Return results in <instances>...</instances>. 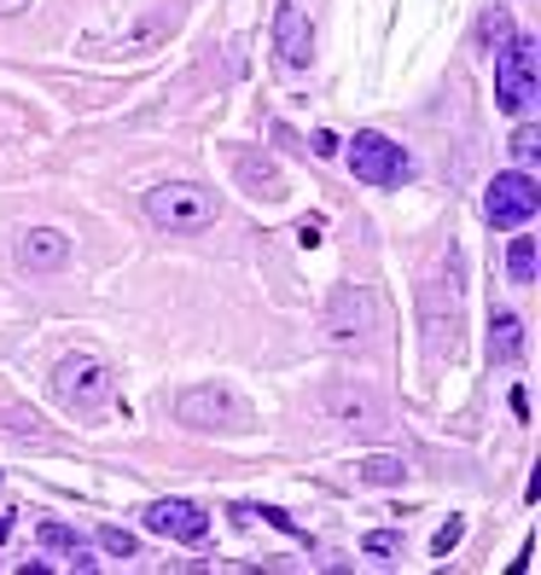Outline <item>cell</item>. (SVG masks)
Masks as SVG:
<instances>
[{
    "mask_svg": "<svg viewBox=\"0 0 541 575\" xmlns=\"http://www.w3.org/2000/svg\"><path fill=\"white\" fill-rule=\"evenodd\" d=\"M541 209V192H535V175L530 169H512L501 180H489L483 187V216L495 227H530Z\"/></svg>",
    "mask_w": 541,
    "mask_h": 575,
    "instance_id": "cell-8",
    "label": "cell"
},
{
    "mask_svg": "<svg viewBox=\"0 0 541 575\" xmlns=\"http://www.w3.org/2000/svg\"><path fill=\"white\" fill-rule=\"evenodd\" d=\"M495 99H501L506 117H530V111H535V41H530V36H512V41L501 47Z\"/></svg>",
    "mask_w": 541,
    "mask_h": 575,
    "instance_id": "cell-5",
    "label": "cell"
},
{
    "mask_svg": "<svg viewBox=\"0 0 541 575\" xmlns=\"http://www.w3.org/2000/svg\"><path fill=\"white\" fill-rule=\"evenodd\" d=\"M175 418L187 430L222 436V430H239L250 418V407L234 396V389H222V384H198V389H180V396H175Z\"/></svg>",
    "mask_w": 541,
    "mask_h": 575,
    "instance_id": "cell-4",
    "label": "cell"
},
{
    "mask_svg": "<svg viewBox=\"0 0 541 575\" xmlns=\"http://www.w3.org/2000/svg\"><path fill=\"white\" fill-rule=\"evenodd\" d=\"M146 529L175 535V541H187V546H204V535H210V517H204L193 500H151V506H146Z\"/></svg>",
    "mask_w": 541,
    "mask_h": 575,
    "instance_id": "cell-11",
    "label": "cell"
},
{
    "mask_svg": "<svg viewBox=\"0 0 541 575\" xmlns=\"http://www.w3.org/2000/svg\"><path fill=\"white\" fill-rule=\"evenodd\" d=\"M460 529H466V523H460V517H449V523H443V535H436V553H449V546L460 541Z\"/></svg>",
    "mask_w": 541,
    "mask_h": 575,
    "instance_id": "cell-22",
    "label": "cell"
},
{
    "mask_svg": "<svg viewBox=\"0 0 541 575\" xmlns=\"http://www.w3.org/2000/svg\"><path fill=\"white\" fill-rule=\"evenodd\" d=\"M216 216H222V198L210 187H193V180H169V187L146 192V221L158 232H204L216 227Z\"/></svg>",
    "mask_w": 541,
    "mask_h": 575,
    "instance_id": "cell-1",
    "label": "cell"
},
{
    "mask_svg": "<svg viewBox=\"0 0 541 575\" xmlns=\"http://www.w3.org/2000/svg\"><path fill=\"white\" fill-rule=\"evenodd\" d=\"M274 41H279V65H292V70H303L308 59H315V23L303 18V7H279V18H274Z\"/></svg>",
    "mask_w": 541,
    "mask_h": 575,
    "instance_id": "cell-12",
    "label": "cell"
},
{
    "mask_svg": "<svg viewBox=\"0 0 541 575\" xmlns=\"http://www.w3.org/2000/svg\"><path fill=\"white\" fill-rule=\"evenodd\" d=\"M70 261V232L59 227H23L18 232V268L23 274H59Z\"/></svg>",
    "mask_w": 541,
    "mask_h": 575,
    "instance_id": "cell-10",
    "label": "cell"
},
{
    "mask_svg": "<svg viewBox=\"0 0 541 575\" xmlns=\"http://www.w3.org/2000/svg\"><path fill=\"white\" fill-rule=\"evenodd\" d=\"M41 546H47V553H76V535L65 529V523H41Z\"/></svg>",
    "mask_w": 541,
    "mask_h": 575,
    "instance_id": "cell-17",
    "label": "cell"
},
{
    "mask_svg": "<svg viewBox=\"0 0 541 575\" xmlns=\"http://www.w3.org/2000/svg\"><path fill=\"white\" fill-rule=\"evenodd\" d=\"M512 157H519L524 169H535V128H524V135L512 140Z\"/></svg>",
    "mask_w": 541,
    "mask_h": 575,
    "instance_id": "cell-20",
    "label": "cell"
},
{
    "mask_svg": "<svg viewBox=\"0 0 541 575\" xmlns=\"http://www.w3.org/2000/svg\"><path fill=\"white\" fill-rule=\"evenodd\" d=\"M7 535H12V512H7V517H0V541H7Z\"/></svg>",
    "mask_w": 541,
    "mask_h": 575,
    "instance_id": "cell-24",
    "label": "cell"
},
{
    "mask_svg": "<svg viewBox=\"0 0 541 575\" xmlns=\"http://www.w3.org/2000/svg\"><path fill=\"white\" fill-rule=\"evenodd\" d=\"M420 314H425V326L436 331V355H443L449 331L460 326V250H443V268H436L425 279V291H420Z\"/></svg>",
    "mask_w": 541,
    "mask_h": 575,
    "instance_id": "cell-7",
    "label": "cell"
},
{
    "mask_svg": "<svg viewBox=\"0 0 541 575\" xmlns=\"http://www.w3.org/2000/svg\"><path fill=\"white\" fill-rule=\"evenodd\" d=\"M326 407H332V418H338V430H350V436H378L384 425H391L378 389H367V384H332Z\"/></svg>",
    "mask_w": 541,
    "mask_h": 575,
    "instance_id": "cell-9",
    "label": "cell"
},
{
    "mask_svg": "<svg viewBox=\"0 0 541 575\" xmlns=\"http://www.w3.org/2000/svg\"><path fill=\"white\" fill-rule=\"evenodd\" d=\"M326 331H332V344H344V349L378 344V331H384L378 291H367V285H338L326 303Z\"/></svg>",
    "mask_w": 541,
    "mask_h": 575,
    "instance_id": "cell-3",
    "label": "cell"
},
{
    "mask_svg": "<svg viewBox=\"0 0 541 575\" xmlns=\"http://www.w3.org/2000/svg\"><path fill=\"white\" fill-rule=\"evenodd\" d=\"M361 483H384V488H396V483H407V465L396 459V454H378V459H367V465H361Z\"/></svg>",
    "mask_w": 541,
    "mask_h": 575,
    "instance_id": "cell-16",
    "label": "cell"
},
{
    "mask_svg": "<svg viewBox=\"0 0 541 575\" xmlns=\"http://www.w3.org/2000/svg\"><path fill=\"white\" fill-rule=\"evenodd\" d=\"M396 546H402L396 535H378V529H373L367 541H361V553H367V558H378V564H391V553H396Z\"/></svg>",
    "mask_w": 541,
    "mask_h": 575,
    "instance_id": "cell-19",
    "label": "cell"
},
{
    "mask_svg": "<svg viewBox=\"0 0 541 575\" xmlns=\"http://www.w3.org/2000/svg\"><path fill=\"white\" fill-rule=\"evenodd\" d=\"M234 175H239V187L250 192V198H279V187H286V175H279L263 151H234Z\"/></svg>",
    "mask_w": 541,
    "mask_h": 575,
    "instance_id": "cell-13",
    "label": "cell"
},
{
    "mask_svg": "<svg viewBox=\"0 0 541 575\" xmlns=\"http://www.w3.org/2000/svg\"><path fill=\"white\" fill-rule=\"evenodd\" d=\"M350 169H355L361 187H402V180L414 175L407 151H402L391 135H378V128H367V135L350 140Z\"/></svg>",
    "mask_w": 541,
    "mask_h": 575,
    "instance_id": "cell-6",
    "label": "cell"
},
{
    "mask_svg": "<svg viewBox=\"0 0 541 575\" xmlns=\"http://www.w3.org/2000/svg\"><path fill=\"white\" fill-rule=\"evenodd\" d=\"M18 12H30V0H0V18H18Z\"/></svg>",
    "mask_w": 541,
    "mask_h": 575,
    "instance_id": "cell-23",
    "label": "cell"
},
{
    "mask_svg": "<svg viewBox=\"0 0 541 575\" xmlns=\"http://www.w3.org/2000/svg\"><path fill=\"white\" fill-rule=\"evenodd\" d=\"M53 401L76 418H99L111 407V373L94 355H65L53 366Z\"/></svg>",
    "mask_w": 541,
    "mask_h": 575,
    "instance_id": "cell-2",
    "label": "cell"
},
{
    "mask_svg": "<svg viewBox=\"0 0 541 575\" xmlns=\"http://www.w3.org/2000/svg\"><path fill=\"white\" fill-rule=\"evenodd\" d=\"M524 355V326L512 320V314H495V320H489V360H519Z\"/></svg>",
    "mask_w": 541,
    "mask_h": 575,
    "instance_id": "cell-14",
    "label": "cell"
},
{
    "mask_svg": "<svg viewBox=\"0 0 541 575\" xmlns=\"http://www.w3.org/2000/svg\"><path fill=\"white\" fill-rule=\"evenodd\" d=\"M506 274L519 279V285L535 279V239H530V232H519V239L506 245Z\"/></svg>",
    "mask_w": 541,
    "mask_h": 575,
    "instance_id": "cell-15",
    "label": "cell"
},
{
    "mask_svg": "<svg viewBox=\"0 0 541 575\" xmlns=\"http://www.w3.org/2000/svg\"><path fill=\"white\" fill-rule=\"evenodd\" d=\"M308 151H315V157H338V135H332V128H321V135H308Z\"/></svg>",
    "mask_w": 541,
    "mask_h": 575,
    "instance_id": "cell-21",
    "label": "cell"
},
{
    "mask_svg": "<svg viewBox=\"0 0 541 575\" xmlns=\"http://www.w3.org/2000/svg\"><path fill=\"white\" fill-rule=\"evenodd\" d=\"M99 553L128 558V553H135V535H128V529H99Z\"/></svg>",
    "mask_w": 541,
    "mask_h": 575,
    "instance_id": "cell-18",
    "label": "cell"
}]
</instances>
